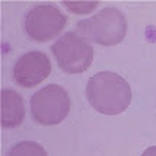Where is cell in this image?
I'll return each mask as SVG.
<instances>
[{
  "instance_id": "6da1fadb",
  "label": "cell",
  "mask_w": 156,
  "mask_h": 156,
  "mask_svg": "<svg viewBox=\"0 0 156 156\" xmlns=\"http://www.w3.org/2000/svg\"><path fill=\"white\" fill-rule=\"evenodd\" d=\"M86 98L90 107L105 115H117L129 108L131 89L129 82L114 72H99L88 80Z\"/></svg>"
},
{
  "instance_id": "7a4b0ae2",
  "label": "cell",
  "mask_w": 156,
  "mask_h": 156,
  "mask_svg": "<svg viewBox=\"0 0 156 156\" xmlns=\"http://www.w3.org/2000/svg\"><path fill=\"white\" fill-rule=\"evenodd\" d=\"M77 31L95 44L117 45L126 38L127 20L117 7H104L96 15L77 22Z\"/></svg>"
},
{
  "instance_id": "3957f363",
  "label": "cell",
  "mask_w": 156,
  "mask_h": 156,
  "mask_svg": "<svg viewBox=\"0 0 156 156\" xmlns=\"http://www.w3.org/2000/svg\"><path fill=\"white\" fill-rule=\"evenodd\" d=\"M70 96L66 89L50 83L31 96V114L41 126H57L70 112Z\"/></svg>"
},
{
  "instance_id": "277c9868",
  "label": "cell",
  "mask_w": 156,
  "mask_h": 156,
  "mask_svg": "<svg viewBox=\"0 0 156 156\" xmlns=\"http://www.w3.org/2000/svg\"><path fill=\"white\" fill-rule=\"evenodd\" d=\"M58 67L69 75L88 70L94 61V48L77 32H66L51 45Z\"/></svg>"
},
{
  "instance_id": "5b68a950",
  "label": "cell",
  "mask_w": 156,
  "mask_h": 156,
  "mask_svg": "<svg viewBox=\"0 0 156 156\" xmlns=\"http://www.w3.org/2000/svg\"><path fill=\"white\" fill-rule=\"evenodd\" d=\"M67 18L54 5L41 3L31 7L25 15L23 28L31 40L45 42L55 38L66 28Z\"/></svg>"
},
{
  "instance_id": "8992f818",
  "label": "cell",
  "mask_w": 156,
  "mask_h": 156,
  "mask_svg": "<svg viewBox=\"0 0 156 156\" xmlns=\"http://www.w3.org/2000/svg\"><path fill=\"white\" fill-rule=\"evenodd\" d=\"M51 73V63L47 54L41 51H29L20 55L13 66V79L22 88H35Z\"/></svg>"
},
{
  "instance_id": "52a82bcc",
  "label": "cell",
  "mask_w": 156,
  "mask_h": 156,
  "mask_svg": "<svg viewBox=\"0 0 156 156\" xmlns=\"http://www.w3.org/2000/svg\"><path fill=\"white\" fill-rule=\"evenodd\" d=\"M25 118L23 98L13 89L2 90V126L5 129L18 127Z\"/></svg>"
},
{
  "instance_id": "ba28073f",
  "label": "cell",
  "mask_w": 156,
  "mask_h": 156,
  "mask_svg": "<svg viewBox=\"0 0 156 156\" xmlns=\"http://www.w3.org/2000/svg\"><path fill=\"white\" fill-rule=\"evenodd\" d=\"M7 156H48L47 150L35 142H19L9 150Z\"/></svg>"
},
{
  "instance_id": "9c48e42d",
  "label": "cell",
  "mask_w": 156,
  "mask_h": 156,
  "mask_svg": "<svg viewBox=\"0 0 156 156\" xmlns=\"http://www.w3.org/2000/svg\"><path fill=\"white\" fill-rule=\"evenodd\" d=\"M64 7L76 15H86L94 12L99 2H63Z\"/></svg>"
},
{
  "instance_id": "30bf717a",
  "label": "cell",
  "mask_w": 156,
  "mask_h": 156,
  "mask_svg": "<svg viewBox=\"0 0 156 156\" xmlns=\"http://www.w3.org/2000/svg\"><path fill=\"white\" fill-rule=\"evenodd\" d=\"M142 156H156V146H150L143 152Z\"/></svg>"
}]
</instances>
